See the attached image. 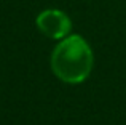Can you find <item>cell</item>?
Masks as SVG:
<instances>
[{
    "mask_svg": "<svg viewBox=\"0 0 126 125\" xmlns=\"http://www.w3.org/2000/svg\"><path fill=\"white\" fill-rule=\"evenodd\" d=\"M53 72L65 83H80L93 69V51L80 35L64 37L51 55Z\"/></svg>",
    "mask_w": 126,
    "mask_h": 125,
    "instance_id": "cell-1",
    "label": "cell"
},
{
    "mask_svg": "<svg viewBox=\"0 0 126 125\" xmlns=\"http://www.w3.org/2000/svg\"><path fill=\"white\" fill-rule=\"evenodd\" d=\"M37 27L49 39H64L70 32L72 22L61 10H45L37 16Z\"/></svg>",
    "mask_w": 126,
    "mask_h": 125,
    "instance_id": "cell-2",
    "label": "cell"
}]
</instances>
